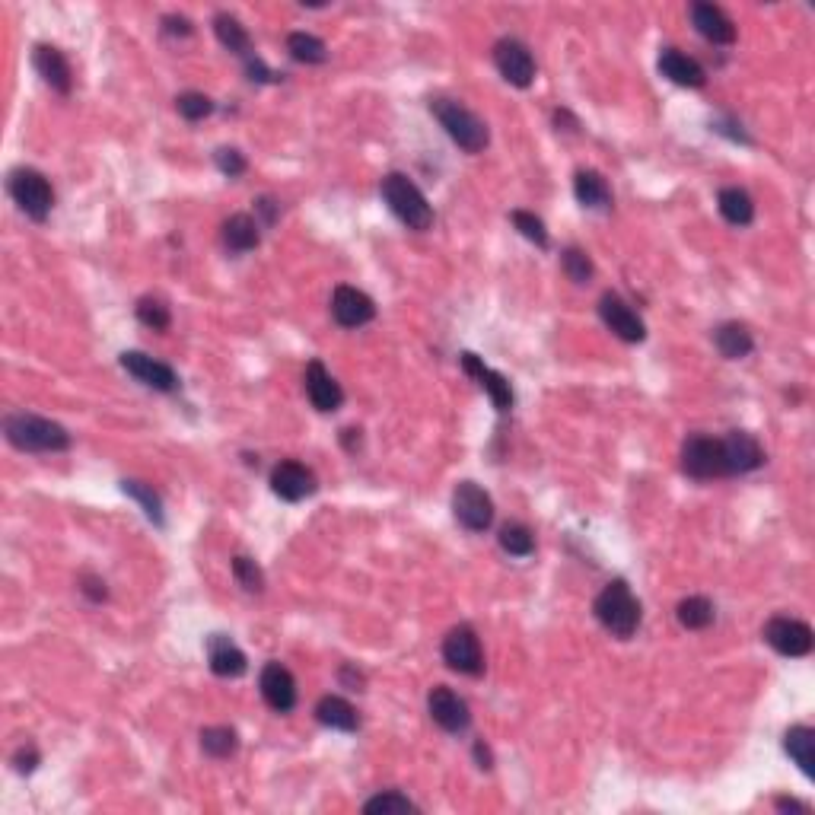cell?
<instances>
[{"label":"cell","mask_w":815,"mask_h":815,"mask_svg":"<svg viewBox=\"0 0 815 815\" xmlns=\"http://www.w3.org/2000/svg\"><path fill=\"white\" fill-rule=\"evenodd\" d=\"M599 624L618 640H631L640 628V602L624 580H612L593 602Z\"/></svg>","instance_id":"obj_1"},{"label":"cell","mask_w":815,"mask_h":815,"mask_svg":"<svg viewBox=\"0 0 815 815\" xmlns=\"http://www.w3.org/2000/svg\"><path fill=\"white\" fill-rule=\"evenodd\" d=\"M4 433L23 453H64L71 446V433L55 421L36 418V414H7Z\"/></svg>","instance_id":"obj_2"},{"label":"cell","mask_w":815,"mask_h":815,"mask_svg":"<svg viewBox=\"0 0 815 815\" xmlns=\"http://www.w3.org/2000/svg\"><path fill=\"white\" fill-rule=\"evenodd\" d=\"M379 192H383V201L389 204V211L402 220L408 230H418V233L430 230L433 207L427 204L424 192L408 176H402V172H389L383 185H379Z\"/></svg>","instance_id":"obj_3"},{"label":"cell","mask_w":815,"mask_h":815,"mask_svg":"<svg viewBox=\"0 0 815 815\" xmlns=\"http://www.w3.org/2000/svg\"><path fill=\"white\" fill-rule=\"evenodd\" d=\"M430 112L465 153H481L484 147H488V141H491L488 125H484V121L472 109H465L462 102H456V99H430Z\"/></svg>","instance_id":"obj_4"},{"label":"cell","mask_w":815,"mask_h":815,"mask_svg":"<svg viewBox=\"0 0 815 815\" xmlns=\"http://www.w3.org/2000/svg\"><path fill=\"white\" fill-rule=\"evenodd\" d=\"M7 188H10V198L16 201V207H20L29 220H36V223L48 220L51 204H55V192H51L48 179L39 169H26V166L13 169Z\"/></svg>","instance_id":"obj_5"},{"label":"cell","mask_w":815,"mask_h":815,"mask_svg":"<svg viewBox=\"0 0 815 815\" xmlns=\"http://www.w3.org/2000/svg\"><path fill=\"white\" fill-rule=\"evenodd\" d=\"M453 516L468 532H488L494 523V500L475 481H459L453 491Z\"/></svg>","instance_id":"obj_6"},{"label":"cell","mask_w":815,"mask_h":815,"mask_svg":"<svg viewBox=\"0 0 815 815\" xmlns=\"http://www.w3.org/2000/svg\"><path fill=\"white\" fill-rule=\"evenodd\" d=\"M765 644L771 650H777L780 656H790V660H800V656H809L812 647H815V637H812V628L800 618H787V615H777L765 624Z\"/></svg>","instance_id":"obj_7"},{"label":"cell","mask_w":815,"mask_h":815,"mask_svg":"<svg viewBox=\"0 0 815 815\" xmlns=\"http://www.w3.org/2000/svg\"><path fill=\"white\" fill-rule=\"evenodd\" d=\"M682 468L685 475L698 478V481H710V478H726L723 468V443L714 437H704V433H695L682 443Z\"/></svg>","instance_id":"obj_8"},{"label":"cell","mask_w":815,"mask_h":815,"mask_svg":"<svg viewBox=\"0 0 815 815\" xmlns=\"http://www.w3.org/2000/svg\"><path fill=\"white\" fill-rule=\"evenodd\" d=\"M443 660L453 672L472 675V679L484 672L481 640H478V634L472 628H468V624H459V628H453L443 637Z\"/></svg>","instance_id":"obj_9"},{"label":"cell","mask_w":815,"mask_h":815,"mask_svg":"<svg viewBox=\"0 0 815 815\" xmlns=\"http://www.w3.org/2000/svg\"><path fill=\"white\" fill-rule=\"evenodd\" d=\"M494 64L500 77L516 86V90H529L535 80V58L519 39H500L494 45Z\"/></svg>","instance_id":"obj_10"},{"label":"cell","mask_w":815,"mask_h":815,"mask_svg":"<svg viewBox=\"0 0 815 815\" xmlns=\"http://www.w3.org/2000/svg\"><path fill=\"white\" fill-rule=\"evenodd\" d=\"M319 488L316 475H312V468H306L303 462H277L274 472H271V491L287 500V504H300V500L312 497Z\"/></svg>","instance_id":"obj_11"},{"label":"cell","mask_w":815,"mask_h":815,"mask_svg":"<svg viewBox=\"0 0 815 815\" xmlns=\"http://www.w3.org/2000/svg\"><path fill=\"white\" fill-rule=\"evenodd\" d=\"M599 319L609 325V332L618 335L621 341H628V344H640L647 338V325L640 322L637 312L624 303L618 293H602V300H599Z\"/></svg>","instance_id":"obj_12"},{"label":"cell","mask_w":815,"mask_h":815,"mask_svg":"<svg viewBox=\"0 0 815 815\" xmlns=\"http://www.w3.org/2000/svg\"><path fill=\"white\" fill-rule=\"evenodd\" d=\"M427 710H430V717L437 726H443L446 733H465L468 726H472V710H468V704L456 695L453 688H446V685H437L427 695Z\"/></svg>","instance_id":"obj_13"},{"label":"cell","mask_w":815,"mask_h":815,"mask_svg":"<svg viewBox=\"0 0 815 815\" xmlns=\"http://www.w3.org/2000/svg\"><path fill=\"white\" fill-rule=\"evenodd\" d=\"M723 468L726 475H749L755 468L765 465V449L752 437L749 430H733L730 437H723Z\"/></svg>","instance_id":"obj_14"},{"label":"cell","mask_w":815,"mask_h":815,"mask_svg":"<svg viewBox=\"0 0 815 815\" xmlns=\"http://www.w3.org/2000/svg\"><path fill=\"white\" fill-rule=\"evenodd\" d=\"M118 360H121V367H125L137 383H144L147 389H156V392H176L179 389L176 370L163 360H153L141 351H125Z\"/></svg>","instance_id":"obj_15"},{"label":"cell","mask_w":815,"mask_h":815,"mask_svg":"<svg viewBox=\"0 0 815 815\" xmlns=\"http://www.w3.org/2000/svg\"><path fill=\"white\" fill-rule=\"evenodd\" d=\"M258 688H262V698L277 714H290V710L297 707V679H293V672L281 663H268L262 669Z\"/></svg>","instance_id":"obj_16"},{"label":"cell","mask_w":815,"mask_h":815,"mask_svg":"<svg viewBox=\"0 0 815 815\" xmlns=\"http://www.w3.org/2000/svg\"><path fill=\"white\" fill-rule=\"evenodd\" d=\"M373 316H376V303L363 290L341 284L332 293V319L341 328H360V325L373 322Z\"/></svg>","instance_id":"obj_17"},{"label":"cell","mask_w":815,"mask_h":815,"mask_svg":"<svg viewBox=\"0 0 815 815\" xmlns=\"http://www.w3.org/2000/svg\"><path fill=\"white\" fill-rule=\"evenodd\" d=\"M459 363H462V370H465L468 376L478 379L481 389L488 392V398H491L494 408H497L500 414H507V411L513 408V389H510V383H507V376H500L497 370L484 367V360H481L478 354H472V351H465V354L459 357Z\"/></svg>","instance_id":"obj_18"},{"label":"cell","mask_w":815,"mask_h":815,"mask_svg":"<svg viewBox=\"0 0 815 815\" xmlns=\"http://www.w3.org/2000/svg\"><path fill=\"white\" fill-rule=\"evenodd\" d=\"M306 395L316 411L332 414L344 405V389L338 386V379L325 370L322 360H312L306 367Z\"/></svg>","instance_id":"obj_19"},{"label":"cell","mask_w":815,"mask_h":815,"mask_svg":"<svg viewBox=\"0 0 815 815\" xmlns=\"http://www.w3.org/2000/svg\"><path fill=\"white\" fill-rule=\"evenodd\" d=\"M207 663H211V672L217 675V679H239V675H246V669H249L246 653L223 634L207 637Z\"/></svg>","instance_id":"obj_20"},{"label":"cell","mask_w":815,"mask_h":815,"mask_svg":"<svg viewBox=\"0 0 815 815\" xmlns=\"http://www.w3.org/2000/svg\"><path fill=\"white\" fill-rule=\"evenodd\" d=\"M32 64H36V71L45 80V86H51V90L61 93V96L71 93L74 77H71V64H67V58L61 55V48L36 45V51H32Z\"/></svg>","instance_id":"obj_21"},{"label":"cell","mask_w":815,"mask_h":815,"mask_svg":"<svg viewBox=\"0 0 815 815\" xmlns=\"http://www.w3.org/2000/svg\"><path fill=\"white\" fill-rule=\"evenodd\" d=\"M691 23L707 42L714 45H733L736 42V23L714 4H691Z\"/></svg>","instance_id":"obj_22"},{"label":"cell","mask_w":815,"mask_h":815,"mask_svg":"<svg viewBox=\"0 0 815 815\" xmlns=\"http://www.w3.org/2000/svg\"><path fill=\"white\" fill-rule=\"evenodd\" d=\"M220 239L233 255H246L258 249V242H262V223L249 214H233L230 220H223Z\"/></svg>","instance_id":"obj_23"},{"label":"cell","mask_w":815,"mask_h":815,"mask_svg":"<svg viewBox=\"0 0 815 815\" xmlns=\"http://www.w3.org/2000/svg\"><path fill=\"white\" fill-rule=\"evenodd\" d=\"M660 74L679 86H691V90H701V86L707 83L704 67L695 58L682 55L679 48H666L660 55Z\"/></svg>","instance_id":"obj_24"},{"label":"cell","mask_w":815,"mask_h":815,"mask_svg":"<svg viewBox=\"0 0 815 815\" xmlns=\"http://www.w3.org/2000/svg\"><path fill=\"white\" fill-rule=\"evenodd\" d=\"M784 752L793 758V765L803 771V777H815V730L812 726H790L784 733Z\"/></svg>","instance_id":"obj_25"},{"label":"cell","mask_w":815,"mask_h":815,"mask_svg":"<svg viewBox=\"0 0 815 815\" xmlns=\"http://www.w3.org/2000/svg\"><path fill=\"white\" fill-rule=\"evenodd\" d=\"M316 720L328 730H341V733H354L360 726V714L351 701H344L338 695H325L319 704H316Z\"/></svg>","instance_id":"obj_26"},{"label":"cell","mask_w":815,"mask_h":815,"mask_svg":"<svg viewBox=\"0 0 815 815\" xmlns=\"http://www.w3.org/2000/svg\"><path fill=\"white\" fill-rule=\"evenodd\" d=\"M574 195L589 211H609L612 207V192L609 182H605L596 169H580L574 176Z\"/></svg>","instance_id":"obj_27"},{"label":"cell","mask_w":815,"mask_h":815,"mask_svg":"<svg viewBox=\"0 0 815 815\" xmlns=\"http://www.w3.org/2000/svg\"><path fill=\"white\" fill-rule=\"evenodd\" d=\"M714 344H717V351L726 360H742V357H749L755 351V338L749 332V325H742V322H723V325H717Z\"/></svg>","instance_id":"obj_28"},{"label":"cell","mask_w":815,"mask_h":815,"mask_svg":"<svg viewBox=\"0 0 815 815\" xmlns=\"http://www.w3.org/2000/svg\"><path fill=\"white\" fill-rule=\"evenodd\" d=\"M214 32H217L220 45L227 48V51H233L236 58L249 61V58L255 55L249 32H246V26H242V23L236 20V16H230V13H217V16H214Z\"/></svg>","instance_id":"obj_29"},{"label":"cell","mask_w":815,"mask_h":815,"mask_svg":"<svg viewBox=\"0 0 815 815\" xmlns=\"http://www.w3.org/2000/svg\"><path fill=\"white\" fill-rule=\"evenodd\" d=\"M717 207H720L723 220L733 223V227H749V223L755 220V201L745 188H736V185L723 188V192L717 195Z\"/></svg>","instance_id":"obj_30"},{"label":"cell","mask_w":815,"mask_h":815,"mask_svg":"<svg viewBox=\"0 0 815 815\" xmlns=\"http://www.w3.org/2000/svg\"><path fill=\"white\" fill-rule=\"evenodd\" d=\"M714 602H710L707 596H688L679 602V609H675V618H679L682 628L688 631H704L714 624Z\"/></svg>","instance_id":"obj_31"},{"label":"cell","mask_w":815,"mask_h":815,"mask_svg":"<svg viewBox=\"0 0 815 815\" xmlns=\"http://www.w3.org/2000/svg\"><path fill=\"white\" fill-rule=\"evenodd\" d=\"M287 51H290V58L300 61V64H325L328 61L325 42L319 36H312V32H290Z\"/></svg>","instance_id":"obj_32"},{"label":"cell","mask_w":815,"mask_h":815,"mask_svg":"<svg viewBox=\"0 0 815 815\" xmlns=\"http://www.w3.org/2000/svg\"><path fill=\"white\" fill-rule=\"evenodd\" d=\"M201 749L211 758H230L239 749V736L233 726H207L201 730Z\"/></svg>","instance_id":"obj_33"},{"label":"cell","mask_w":815,"mask_h":815,"mask_svg":"<svg viewBox=\"0 0 815 815\" xmlns=\"http://www.w3.org/2000/svg\"><path fill=\"white\" fill-rule=\"evenodd\" d=\"M121 491H125L128 497H134L137 504L144 507V513H147L150 523L163 526V500H160V494H156V491L150 488V484L134 481V478H125V481H121Z\"/></svg>","instance_id":"obj_34"},{"label":"cell","mask_w":815,"mask_h":815,"mask_svg":"<svg viewBox=\"0 0 815 815\" xmlns=\"http://www.w3.org/2000/svg\"><path fill=\"white\" fill-rule=\"evenodd\" d=\"M497 539H500V548L513 554V558H529V554L535 551V535L523 523H507L504 529H500Z\"/></svg>","instance_id":"obj_35"},{"label":"cell","mask_w":815,"mask_h":815,"mask_svg":"<svg viewBox=\"0 0 815 815\" xmlns=\"http://www.w3.org/2000/svg\"><path fill=\"white\" fill-rule=\"evenodd\" d=\"M137 312V319H141L147 328H153V332H166V328L172 325V316H169V306L163 300H156V297H141L134 306Z\"/></svg>","instance_id":"obj_36"},{"label":"cell","mask_w":815,"mask_h":815,"mask_svg":"<svg viewBox=\"0 0 815 815\" xmlns=\"http://www.w3.org/2000/svg\"><path fill=\"white\" fill-rule=\"evenodd\" d=\"M363 812H370V815H402V812H418V806H414L408 796H402L398 790H389V793H379V796H373V800H367L363 803Z\"/></svg>","instance_id":"obj_37"},{"label":"cell","mask_w":815,"mask_h":815,"mask_svg":"<svg viewBox=\"0 0 815 815\" xmlns=\"http://www.w3.org/2000/svg\"><path fill=\"white\" fill-rule=\"evenodd\" d=\"M233 577H236V583L242 589H246V593H262V589H265L262 567H258L252 558H246V554H236V558H233Z\"/></svg>","instance_id":"obj_38"},{"label":"cell","mask_w":815,"mask_h":815,"mask_svg":"<svg viewBox=\"0 0 815 815\" xmlns=\"http://www.w3.org/2000/svg\"><path fill=\"white\" fill-rule=\"evenodd\" d=\"M561 265H564V274H567L574 284H586L589 277H593V262H589V255H586L583 249H577V246L564 249Z\"/></svg>","instance_id":"obj_39"},{"label":"cell","mask_w":815,"mask_h":815,"mask_svg":"<svg viewBox=\"0 0 815 815\" xmlns=\"http://www.w3.org/2000/svg\"><path fill=\"white\" fill-rule=\"evenodd\" d=\"M510 220H513V227L523 233L529 242H535L539 249H548V230H545V223L539 217L529 214V211H513Z\"/></svg>","instance_id":"obj_40"},{"label":"cell","mask_w":815,"mask_h":815,"mask_svg":"<svg viewBox=\"0 0 815 815\" xmlns=\"http://www.w3.org/2000/svg\"><path fill=\"white\" fill-rule=\"evenodd\" d=\"M176 109H179V115L185 118V121H201V118H207L214 112V102L207 99L204 93H182L179 99H176Z\"/></svg>","instance_id":"obj_41"},{"label":"cell","mask_w":815,"mask_h":815,"mask_svg":"<svg viewBox=\"0 0 815 815\" xmlns=\"http://www.w3.org/2000/svg\"><path fill=\"white\" fill-rule=\"evenodd\" d=\"M214 163H217V169H220L227 179H239L242 172H246V156H242L236 147H220V150L214 153Z\"/></svg>","instance_id":"obj_42"},{"label":"cell","mask_w":815,"mask_h":815,"mask_svg":"<svg viewBox=\"0 0 815 815\" xmlns=\"http://www.w3.org/2000/svg\"><path fill=\"white\" fill-rule=\"evenodd\" d=\"M80 593L90 599V602H106L109 599V589H106V580L96 577V574H83L80 577Z\"/></svg>","instance_id":"obj_43"},{"label":"cell","mask_w":815,"mask_h":815,"mask_svg":"<svg viewBox=\"0 0 815 815\" xmlns=\"http://www.w3.org/2000/svg\"><path fill=\"white\" fill-rule=\"evenodd\" d=\"M13 768L20 771V774H32L39 768V752H36V745H23L20 752L13 755Z\"/></svg>","instance_id":"obj_44"},{"label":"cell","mask_w":815,"mask_h":815,"mask_svg":"<svg viewBox=\"0 0 815 815\" xmlns=\"http://www.w3.org/2000/svg\"><path fill=\"white\" fill-rule=\"evenodd\" d=\"M242 64H246L249 80H258V83H274V80H281L274 71H268V64H265L262 58H258V55H252L249 61H242Z\"/></svg>","instance_id":"obj_45"},{"label":"cell","mask_w":815,"mask_h":815,"mask_svg":"<svg viewBox=\"0 0 815 815\" xmlns=\"http://www.w3.org/2000/svg\"><path fill=\"white\" fill-rule=\"evenodd\" d=\"M163 32H166V36H179V39H188V36H192L195 29H192V23L185 20V16H172V13H169V16H163Z\"/></svg>","instance_id":"obj_46"},{"label":"cell","mask_w":815,"mask_h":815,"mask_svg":"<svg viewBox=\"0 0 815 815\" xmlns=\"http://www.w3.org/2000/svg\"><path fill=\"white\" fill-rule=\"evenodd\" d=\"M714 131H717V134H726L730 141L749 144V134H745L742 125H736V121H714Z\"/></svg>","instance_id":"obj_47"},{"label":"cell","mask_w":815,"mask_h":815,"mask_svg":"<svg viewBox=\"0 0 815 815\" xmlns=\"http://www.w3.org/2000/svg\"><path fill=\"white\" fill-rule=\"evenodd\" d=\"M255 211L265 217V227H274V220H277V201L274 198H258Z\"/></svg>","instance_id":"obj_48"},{"label":"cell","mask_w":815,"mask_h":815,"mask_svg":"<svg viewBox=\"0 0 815 815\" xmlns=\"http://www.w3.org/2000/svg\"><path fill=\"white\" fill-rule=\"evenodd\" d=\"M341 682L348 685L351 691H363V675L360 672H354V666H341Z\"/></svg>","instance_id":"obj_49"},{"label":"cell","mask_w":815,"mask_h":815,"mask_svg":"<svg viewBox=\"0 0 815 815\" xmlns=\"http://www.w3.org/2000/svg\"><path fill=\"white\" fill-rule=\"evenodd\" d=\"M475 761H478V768H484V771L494 768V755H491V749L481 739L475 742Z\"/></svg>","instance_id":"obj_50"},{"label":"cell","mask_w":815,"mask_h":815,"mask_svg":"<svg viewBox=\"0 0 815 815\" xmlns=\"http://www.w3.org/2000/svg\"><path fill=\"white\" fill-rule=\"evenodd\" d=\"M774 806L780 812H809V803H800V800H790V796H777Z\"/></svg>","instance_id":"obj_51"},{"label":"cell","mask_w":815,"mask_h":815,"mask_svg":"<svg viewBox=\"0 0 815 815\" xmlns=\"http://www.w3.org/2000/svg\"><path fill=\"white\" fill-rule=\"evenodd\" d=\"M341 440H344V446L351 449V453H357V449H360V430H344Z\"/></svg>","instance_id":"obj_52"}]
</instances>
